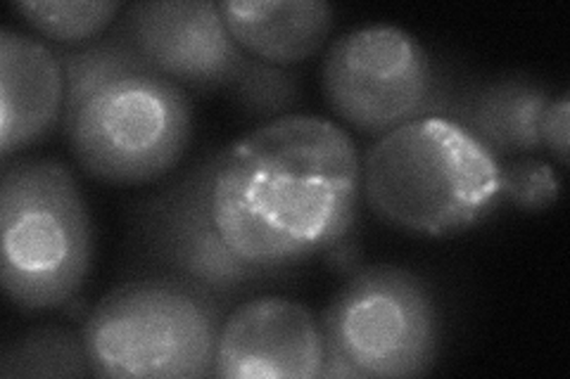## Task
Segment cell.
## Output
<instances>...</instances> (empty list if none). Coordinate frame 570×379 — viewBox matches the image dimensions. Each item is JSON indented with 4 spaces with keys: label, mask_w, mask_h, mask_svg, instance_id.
Listing matches in <instances>:
<instances>
[{
    "label": "cell",
    "mask_w": 570,
    "mask_h": 379,
    "mask_svg": "<svg viewBox=\"0 0 570 379\" xmlns=\"http://www.w3.org/2000/svg\"><path fill=\"white\" fill-rule=\"evenodd\" d=\"M549 88L532 77H497L454 88L444 117L461 126L494 159L542 150L540 123Z\"/></svg>",
    "instance_id": "12"
},
{
    "label": "cell",
    "mask_w": 570,
    "mask_h": 379,
    "mask_svg": "<svg viewBox=\"0 0 570 379\" xmlns=\"http://www.w3.org/2000/svg\"><path fill=\"white\" fill-rule=\"evenodd\" d=\"M56 56L62 129L81 171L110 186H146L176 169L193 136L186 88L155 71L117 29Z\"/></svg>",
    "instance_id": "2"
},
{
    "label": "cell",
    "mask_w": 570,
    "mask_h": 379,
    "mask_svg": "<svg viewBox=\"0 0 570 379\" xmlns=\"http://www.w3.org/2000/svg\"><path fill=\"white\" fill-rule=\"evenodd\" d=\"M226 301L167 273H146L107 292L83 322L94 377H214Z\"/></svg>",
    "instance_id": "4"
},
{
    "label": "cell",
    "mask_w": 570,
    "mask_h": 379,
    "mask_svg": "<svg viewBox=\"0 0 570 379\" xmlns=\"http://www.w3.org/2000/svg\"><path fill=\"white\" fill-rule=\"evenodd\" d=\"M217 6L249 56L281 69L316 56L335 22L324 0H222Z\"/></svg>",
    "instance_id": "13"
},
{
    "label": "cell",
    "mask_w": 570,
    "mask_h": 379,
    "mask_svg": "<svg viewBox=\"0 0 570 379\" xmlns=\"http://www.w3.org/2000/svg\"><path fill=\"white\" fill-rule=\"evenodd\" d=\"M124 8L127 6L112 0H33L12 6L27 24L62 48L94 43L107 33L110 24H117Z\"/></svg>",
    "instance_id": "15"
},
{
    "label": "cell",
    "mask_w": 570,
    "mask_h": 379,
    "mask_svg": "<svg viewBox=\"0 0 570 379\" xmlns=\"http://www.w3.org/2000/svg\"><path fill=\"white\" fill-rule=\"evenodd\" d=\"M328 379L421 377L438 363L442 320L423 278L400 266H368L333 297L321 320Z\"/></svg>",
    "instance_id": "7"
},
{
    "label": "cell",
    "mask_w": 570,
    "mask_h": 379,
    "mask_svg": "<svg viewBox=\"0 0 570 379\" xmlns=\"http://www.w3.org/2000/svg\"><path fill=\"white\" fill-rule=\"evenodd\" d=\"M542 148L551 152L559 164L568 167V146H570V104L568 96L551 100L540 123Z\"/></svg>",
    "instance_id": "17"
},
{
    "label": "cell",
    "mask_w": 570,
    "mask_h": 379,
    "mask_svg": "<svg viewBox=\"0 0 570 379\" xmlns=\"http://www.w3.org/2000/svg\"><path fill=\"white\" fill-rule=\"evenodd\" d=\"M0 377H94V372L83 337L60 325H41L3 349Z\"/></svg>",
    "instance_id": "14"
},
{
    "label": "cell",
    "mask_w": 570,
    "mask_h": 379,
    "mask_svg": "<svg viewBox=\"0 0 570 379\" xmlns=\"http://www.w3.org/2000/svg\"><path fill=\"white\" fill-rule=\"evenodd\" d=\"M131 235L138 257L153 273L184 278L228 301L247 285L272 280L238 261L214 228L200 164L131 207Z\"/></svg>",
    "instance_id": "9"
},
{
    "label": "cell",
    "mask_w": 570,
    "mask_h": 379,
    "mask_svg": "<svg viewBox=\"0 0 570 379\" xmlns=\"http://www.w3.org/2000/svg\"><path fill=\"white\" fill-rule=\"evenodd\" d=\"M115 29L163 77L195 93H226L253 117L285 114L299 100L295 71L249 56L212 0L134 3Z\"/></svg>",
    "instance_id": "6"
},
{
    "label": "cell",
    "mask_w": 570,
    "mask_h": 379,
    "mask_svg": "<svg viewBox=\"0 0 570 379\" xmlns=\"http://www.w3.org/2000/svg\"><path fill=\"white\" fill-rule=\"evenodd\" d=\"M321 88L337 117L376 138L409 121L444 117L454 93L428 48L392 24L343 33L326 52Z\"/></svg>",
    "instance_id": "8"
},
{
    "label": "cell",
    "mask_w": 570,
    "mask_h": 379,
    "mask_svg": "<svg viewBox=\"0 0 570 379\" xmlns=\"http://www.w3.org/2000/svg\"><path fill=\"white\" fill-rule=\"evenodd\" d=\"M561 180L540 159H515L502 164V200L521 211H544L557 202Z\"/></svg>",
    "instance_id": "16"
},
{
    "label": "cell",
    "mask_w": 570,
    "mask_h": 379,
    "mask_svg": "<svg viewBox=\"0 0 570 379\" xmlns=\"http://www.w3.org/2000/svg\"><path fill=\"white\" fill-rule=\"evenodd\" d=\"M65 114V71L56 50L29 33L0 31V157L52 133Z\"/></svg>",
    "instance_id": "11"
},
{
    "label": "cell",
    "mask_w": 570,
    "mask_h": 379,
    "mask_svg": "<svg viewBox=\"0 0 570 379\" xmlns=\"http://www.w3.org/2000/svg\"><path fill=\"white\" fill-rule=\"evenodd\" d=\"M366 207L392 228L452 238L502 207V161L448 117L381 136L362 159Z\"/></svg>",
    "instance_id": "3"
},
{
    "label": "cell",
    "mask_w": 570,
    "mask_h": 379,
    "mask_svg": "<svg viewBox=\"0 0 570 379\" xmlns=\"http://www.w3.org/2000/svg\"><path fill=\"white\" fill-rule=\"evenodd\" d=\"M198 164L230 255L272 280L341 245L354 226L362 159L333 121L276 117Z\"/></svg>",
    "instance_id": "1"
},
{
    "label": "cell",
    "mask_w": 570,
    "mask_h": 379,
    "mask_svg": "<svg viewBox=\"0 0 570 379\" xmlns=\"http://www.w3.org/2000/svg\"><path fill=\"white\" fill-rule=\"evenodd\" d=\"M0 278L22 311L62 309L75 299L94 261V226L86 197L62 161H3Z\"/></svg>",
    "instance_id": "5"
},
{
    "label": "cell",
    "mask_w": 570,
    "mask_h": 379,
    "mask_svg": "<svg viewBox=\"0 0 570 379\" xmlns=\"http://www.w3.org/2000/svg\"><path fill=\"white\" fill-rule=\"evenodd\" d=\"M324 368V330L305 303L262 297L224 318L214 377L316 379Z\"/></svg>",
    "instance_id": "10"
}]
</instances>
